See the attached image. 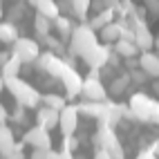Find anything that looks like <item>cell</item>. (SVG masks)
I'll use <instances>...</instances> for the list:
<instances>
[{
  "label": "cell",
  "mask_w": 159,
  "mask_h": 159,
  "mask_svg": "<svg viewBox=\"0 0 159 159\" xmlns=\"http://www.w3.org/2000/svg\"><path fill=\"white\" fill-rule=\"evenodd\" d=\"M130 110L134 114V119L146 121V123H157L159 125V101L148 97L146 92H134L130 97Z\"/></svg>",
  "instance_id": "1"
},
{
  "label": "cell",
  "mask_w": 159,
  "mask_h": 159,
  "mask_svg": "<svg viewBox=\"0 0 159 159\" xmlns=\"http://www.w3.org/2000/svg\"><path fill=\"white\" fill-rule=\"evenodd\" d=\"M5 88L11 92V97L18 101V105H23V108H38L40 105V92L34 90L23 79L9 76V79H5Z\"/></svg>",
  "instance_id": "2"
},
{
  "label": "cell",
  "mask_w": 159,
  "mask_h": 159,
  "mask_svg": "<svg viewBox=\"0 0 159 159\" xmlns=\"http://www.w3.org/2000/svg\"><path fill=\"white\" fill-rule=\"evenodd\" d=\"M99 43V36L88 23H83L79 27H74L72 36H70V54L72 56H83L88 49H92Z\"/></svg>",
  "instance_id": "3"
},
{
  "label": "cell",
  "mask_w": 159,
  "mask_h": 159,
  "mask_svg": "<svg viewBox=\"0 0 159 159\" xmlns=\"http://www.w3.org/2000/svg\"><path fill=\"white\" fill-rule=\"evenodd\" d=\"M81 94L85 97V101H105L108 99V88L101 83L99 70H92V74L88 79H83L81 85Z\"/></svg>",
  "instance_id": "4"
},
{
  "label": "cell",
  "mask_w": 159,
  "mask_h": 159,
  "mask_svg": "<svg viewBox=\"0 0 159 159\" xmlns=\"http://www.w3.org/2000/svg\"><path fill=\"white\" fill-rule=\"evenodd\" d=\"M125 23H128V27H132L134 31V45L139 47V52H150L155 47V38H152V31L148 29L146 23H141V20H134L132 16L123 18Z\"/></svg>",
  "instance_id": "5"
},
{
  "label": "cell",
  "mask_w": 159,
  "mask_h": 159,
  "mask_svg": "<svg viewBox=\"0 0 159 159\" xmlns=\"http://www.w3.org/2000/svg\"><path fill=\"white\" fill-rule=\"evenodd\" d=\"M34 63H36V67L40 72H47L49 76H54V79H58L61 74H63V70L70 65L67 61H63L61 56H56L54 52H43V54H40Z\"/></svg>",
  "instance_id": "6"
},
{
  "label": "cell",
  "mask_w": 159,
  "mask_h": 159,
  "mask_svg": "<svg viewBox=\"0 0 159 159\" xmlns=\"http://www.w3.org/2000/svg\"><path fill=\"white\" fill-rule=\"evenodd\" d=\"M11 54H16L23 63H34L40 56V47H38L36 40L25 38V36H18L16 43H14V52H11Z\"/></svg>",
  "instance_id": "7"
},
{
  "label": "cell",
  "mask_w": 159,
  "mask_h": 159,
  "mask_svg": "<svg viewBox=\"0 0 159 159\" xmlns=\"http://www.w3.org/2000/svg\"><path fill=\"white\" fill-rule=\"evenodd\" d=\"M110 54H112V47H110L108 43H105V45L97 43L92 49H88V52H85V54H83L81 58L85 61L92 70H103L105 65H108V58H110Z\"/></svg>",
  "instance_id": "8"
},
{
  "label": "cell",
  "mask_w": 159,
  "mask_h": 159,
  "mask_svg": "<svg viewBox=\"0 0 159 159\" xmlns=\"http://www.w3.org/2000/svg\"><path fill=\"white\" fill-rule=\"evenodd\" d=\"M79 110H76V105H65L61 112H58V128H61V132L65 134V137H70V134H74L76 132V128H79Z\"/></svg>",
  "instance_id": "9"
},
{
  "label": "cell",
  "mask_w": 159,
  "mask_h": 159,
  "mask_svg": "<svg viewBox=\"0 0 159 159\" xmlns=\"http://www.w3.org/2000/svg\"><path fill=\"white\" fill-rule=\"evenodd\" d=\"M23 143H29L34 148H45V150H49L52 148V134L47 128H43V125H34V128H29L23 137Z\"/></svg>",
  "instance_id": "10"
},
{
  "label": "cell",
  "mask_w": 159,
  "mask_h": 159,
  "mask_svg": "<svg viewBox=\"0 0 159 159\" xmlns=\"http://www.w3.org/2000/svg\"><path fill=\"white\" fill-rule=\"evenodd\" d=\"M58 81L63 83V88H65V92H67V97H70V99H74L76 94H81L83 79H81V74L74 70L72 65H67L65 70H63V74L58 76Z\"/></svg>",
  "instance_id": "11"
},
{
  "label": "cell",
  "mask_w": 159,
  "mask_h": 159,
  "mask_svg": "<svg viewBox=\"0 0 159 159\" xmlns=\"http://www.w3.org/2000/svg\"><path fill=\"white\" fill-rule=\"evenodd\" d=\"M94 141H97V146L103 148V150H110V148H114V146L121 143L119 137L114 134V128H110V125H103V123H99L97 132H94Z\"/></svg>",
  "instance_id": "12"
},
{
  "label": "cell",
  "mask_w": 159,
  "mask_h": 159,
  "mask_svg": "<svg viewBox=\"0 0 159 159\" xmlns=\"http://www.w3.org/2000/svg\"><path fill=\"white\" fill-rule=\"evenodd\" d=\"M139 70L146 72L148 79H157L159 76V54L141 52V54H139Z\"/></svg>",
  "instance_id": "13"
},
{
  "label": "cell",
  "mask_w": 159,
  "mask_h": 159,
  "mask_svg": "<svg viewBox=\"0 0 159 159\" xmlns=\"http://www.w3.org/2000/svg\"><path fill=\"white\" fill-rule=\"evenodd\" d=\"M76 110H79V114L99 121L101 114H103V110H105V101H83V103L76 105Z\"/></svg>",
  "instance_id": "14"
},
{
  "label": "cell",
  "mask_w": 159,
  "mask_h": 159,
  "mask_svg": "<svg viewBox=\"0 0 159 159\" xmlns=\"http://www.w3.org/2000/svg\"><path fill=\"white\" fill-rule=\"evenodd\" d=\"M116 20V11L114 9H101V11H97L92 18H90V27L94 29V31H101L105 25H110V23H114Z\"/></svg>",
  "instance_id": "15"
},
{
  "label": "cell",
  "mask_w": 159,
  "mask_h": 159,
  "mask_svg": "<svg viewBox=\"0 0 159 159\" xmlns=\"http://www.w3.org/2000/svg\"><path fill=\"white\" fill-rule=\"evenodd\" d=\"M36 119H38V125H43V128L52 130V128H56V125H58V110L43 105V108H38Z\"/></svg>",
  "instance_id": "16"
},
{
  "label": "cell",
  "mask_w": 159,
  "mask_h": 159,
  "mask_svg": "<svg viewBox=\"0 0 159 159\" xmlns=\"http://www.w3.org/2000/svg\"><path fill=\"white\" fill-rule=\"evenodd\" d=\"M112 45H114V47H112V52H114V54H119L121 58H132V56H139V54H141L139 47L134 45V40L119 38V40H114Z\"/></svg>",
  "instance_id": "17"
},
{
  "label": "cell",
  "mask_w": 159,
  "mask_h": 159,
  "mask_svg": "<svg viewBox=\"0 0 159 159\" xmlns=\"http://www.w3.org/2000/svg\"><path fill=\"white\" fill-rule=\"evenodd\" d=\"M29 5L36 7L38 14L49 18V20H54L58 16V2H56V0H29Z\"/></svg>",
  "instance_id": "18"
},
{
  "label": "cell",
  "mask_w": 159,
  "mask_h": 159,
  "mask_svg": "<svg viewBox=\"0 0 159 159\" xmlns=\"http://www.w3.org/2000/svg\"><path fill=\"white\" fill-rule=\"evenodd\" d=\"M16 148V141H14V132L7 128L5 123H0V155L7 157Z\"/></svg>",
  "instance_id": "19"
},
{
  "label": "cell",
  "mask_w": 159,
  "mask_h": 159,
  "mask_svg": "<svg viewBox=\"0 0 159 159\" xmlns=\"http://www.w3.org/2000/svg\"><path fill=\"white\" fill-rule=\"evenodd\" d=\"M99 36H101V40L103 43H114V40H119L121 38V23L119 20H114V23H110V25H105L101 31H99Z\"/></svg>",
  "instance_id": "20"
},
{
  "label": "cell",
  "mask_w": 159,
  "mask_h": 159,
  "mask_svg": "<svg viewBox=\"0 0 159 159\" xmlns=\"http://www.w3.org/2000/svg\"><path fill=\"white\" fill-rule=\"evenodd\" d=\"M52 27H54L56 31H58V36H63V38H70L72 36V31H74V25H72V20L67 18V16H56L54 20H52Z\"/></svg>",
  "instance_id": "21"
},
{
  "label": "cell",
  "mask_w": 159,
  "mask_h": 159,
  "mask_svg": "<svg viewBox=\"0 0 159 159\" xmlns=\"http://www.w3.org/2000/svg\"><path fill=\"white\" fill-rule=\"evenodd\" d=\"M20 67H23V61H20L16 54H9V58L2 63V79H9V76H18Z\"/></svg>",
  "instance_id": "22"
},
{
  "label": "cell",
  "mask_w": 159,
  "mask_h": 159,
  "mask_svg": "<svg viewBox=\"0 0 159 159\" xmlns=\"http://www.w3.org/2000/svg\"><path fill=\"white\" fill-rule=\"evenodd\" d=\"M130 85V76H128V72L121 74V76H116L110 81V85H108V92L112 94V97H119V94H123L125 90H128Z\"/></svg>",
  "instance_id": "23"
},
{
  "label": "cell",
  "mask_w": 159,
  "mask_h": 159,
  "mask_svg": "<svg viewBox=\"0 0 159 159\" xmlns=\"http://www.w3.org/2000/svg\"><path fill=\"white\" fill-rule=\"evenodd\" d=\"M16 38H18V29H16L14 23H9V20L7 23H0V40H2V43L14 45Z\"/></svg>",
  "instance_id": "24"
},
{
  "label": "cell",
  "mask_w": 159,
  "mask_h": 159,
  "mask_svg": "<svg viewBox=\"0 0 159 159\" xmlns=\"http://www.w3.org/2000/svg\"><path fill=\"white\" fill-rule=\"evenodd\" d=\"M40 103L43 105H47V108H54V110H63L65 108V99L61 97V94H56V92H49V94H40Z\"/></svg>",
  "instance_id": "25"
},
{
  "label": "cell",
  "mask_w": 159,
  "mask_h": 159,
  "mask_svg": "<svg viewBox=\"0 0 159 159\" xmlns=\"http://www.w3.org/2000/svg\"><path fill=\"white\" fill-rule=\"evenodd\" d=\"M34 31H36V36H38V38H40V36H47L49 31H52V20L38 14V16L34 18Z\"/></svg>",
  "instance_id": "26"
},
{
  "label": "cell",
  "mask_w": 159,
  "mask_h": 159,
  "mask_svg": "<svg viewBox=\"0 0 159 159\" xmlns=\"http://www.w3.org/2000/svg\"><path fill=\"white\" fill-rule=\"evenodd\" d=\"M92 7V0H72V14H76L79 18H85Z\"/></svg>",
  "instance_id": "27"
},
{
  "label": "cell",
  "mask_w": 159,
  "mask_h": 159,
  "mask_svg": "<svg viewBox=\"0 0 159 159\" xmlns=\"http://www.w3.org/2000/svg\"><path fill=\"white\" fill-rule=\"evenodd\" d=\"M128 76H130V83H132V85H137V88L143 85V83H148L146 72H141L139 67H137V70H130V72H128Z\"/></svg>",
  "instance_id": "28"
},
{
  "label": "cell",
  "mask_w": 159,
  "mask_h": 159,
  "mask_svg": "<svg viewBox=\"0 0 159 159\" xmlns=\"http://www.w3.org/2000/svg\"><path fill=\"white\" fill-rule=\"evenodd\" d=\"M23 11H25V2H16L11 9H7V18H9V23L18 20L20 16H23Z\"/></svg>",
  "instance_id": "29"
},
{
  "label": "cell",
  "mask_w": 159,
  "mask_h": 159,
  "mask_svg": "<svg viewBox=\"0 0 159 159\" xmlns=\"http://www.w3.org/2000/svg\"><path fill=\"white\" fill-rule=\"evenodd\" d=\"M47 159H74V152H70V150H52L49 148V152H47Z\"/></svg>",
  "instance_id": "30"
},
{
  "label": "cell",
  "mask_w": 159,
  "mask_h": 159,
  "mask_svg": "<svg viewBox=\"0 0 159 159\" xmlns=\"http://www.w3.org/2000/svg\"><path fill=\"white\" fill-rule=\"evenodd\" d=\"M143 7H146L152 16H159V0H143Z\"/></svg>",
  "instance_id": "31"
},
{
  "label": "cell",
  "mask_w": 159,
  "mask_h": 159,
  "mask_svg": "<svg viewBox=\"0 0 159 159\" xmlns=\"http://www.w3.org/2000/svg\"><path fill=\"white\" fill-rule=\"evenodd\" d=\"M110 157L112 159H125V150H123V146L119 143V146H114V148H110Z\"/></svg>",
  "instance_id": "32"
},
{
  "label": "cell",
  "mask_w": 159,
  "mask_h": 159,
  "mask_svg": "<svg viewBox=\"0 0 159 159\" xmlns=\"http://www.w3.org/2000/svg\"><path fill=\"white\" fill-rule=\"evenodd\" d=\"M47 152L49 150H45V148H34V152H31L29 159H47Z\"/></svg>",
  "instance_id": "33"
},
{
  "label": "cell",
  "mask_w": 159,
  "mask_h": 159,
  "mask_svg": "<svg viewBox=\"0 0 159 159\" xmlns=\"http://www.w3.org/2000/svg\"><path fill=\"white\" fill-rule=\"evenodd\" d=\"M25 116H27V114H25V108H23V105H18L16 112H14V121L20 123V121H25Z\"/></svg>",
  "instance_id": "34"
},
{
  "label": "cell",
  "mask_w": 159,
  "mask_h": 159,
  "mask_svg": "<svg viewBox=\"0 0 159 159\" xmlns=\"http://www.w3.org/2000/svg\"><path fill=\"white\" fill-rule=\"evenodd\" d=\"M137 159H157V157L150 152V148H148V150H141L139 155H137Z\"/></svg>",
  "instance_id": "35"
},
{
  "label": "cell",
  "mask_w": 159,
  "mask_h": 159,
  "mask_svg": "<svg viewBox=\"0 0 159 159\" xmlns=\"http://www.w3.org/2000/svg\"><path fill=\"white\" fill-rule=\"evenodd\" d=\"M94 159H112V157H110V152H108V150L99 148V150H97V155H94Z\"/></svg>",
  "instance_id": "36"
},
{
  "label": "cell",
  "mask_w": 159,
  "mask_h": 159,
  "mask_svg": "<svg viewBox=\"0 0 159 159\" xmlns=\"http://www.w3.org/2000/svg\"><path fill=\"white\" fill-rule=\"evenodd\" d=\"M7 116H9V112H7V108H5V105H2V103H0V123H5V121H7Z\"/></svg>",
  "instance_id": "37"
},
{
  "label": "cell",
  "mask_w": 159,
  "mask_h": 159,
  "mask_svg": "<svg viewBox=\"0 0 159 159\" xmlns=\"http://www.w3.org/2000/svg\"><path fill=\"white\" fill-rule=\"evenodd\" d=\"M150 152H152V155H155V157L159 159V137H157V139H155V143L150 146Z\"/></svg>",
  "instance_id": "38"
},
{
  "label": "cell",
  "mask_w": 159,
  "mask_h": 159,
  "mask_svg": "<svg viewBox=\"0 0 159 159\" xmlns=\"http://www.w3.org/2000/svg\"><path fill=\"white\" fill-rule=\"evenodd\" d=\"M152 90H155V92H157V94H159V76H157V79H155V81H152Z\"/></svg>",
  "instance_id": "39"
},
{
  "label": "cell",
  "mask_w": 159,
  "mask_h": 159,
  "mask_svg": "<svg viewBox=\"0 0 159 159\" xmlns=\"http://www.w3.org/2000/svg\"><path fill=\"white\" fill-rule=\"evenodd\" d=\"M2 90H5V79L0 76V92H2Z\"/></svg>",
  "instance_id": "40"
},
{
  "label": "cell",
  "mask_w": 159,
  "mask_h": 159,
  "mask_svg": "<svg viewBox=\"0 0 159 159\" xmlns=\"http://www.w3.org/2000/svg\"><path fill=\"white\" fill-rule=\"evenodd\" d=\"M74 159H88L85 155H74Z\"/></svg>",
  "instance_id": "41"
},
{
  "label": "cell",
  "mask_w": 159,
  "mask_h": 159,
  "mask_svg": "<svg viewBox=\"0 0 159 159\" xmlns=\"http://www.w3.org/2000/svg\"><path fill=\"white\" fill-rule=\"evenodd\" d=\"M155 47H157V52H159V38H157V40H155Z\"/></svg>",
  "instance_id": "42"
},
{
  "label": "cell",
  "mask_w": 159,
  "mask_h": 159,
  "mask_svg": "<svg viewBox=\"0 0 159 159\" xmlns=\"http://www.w3.org/2000/svg\"><path fill=\"white\" fill-rule=\"evenodd\" d=\"M0 18H2V2H0Z\"/></svg>",
  "instance_id": "43"
}]
</instances>
